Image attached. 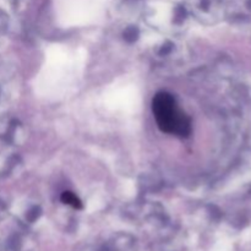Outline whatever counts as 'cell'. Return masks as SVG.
I'll return each mask as SVG.
<instances>
[{"label":"cell","instance_id":"1","mask_svg":"<svg viewBox=\"0 0 251 251\" xmlns=\"http://www.w3.org/2000/svg\"><path fill=\"white\" fill-rule=\"evenodd\" d=\"M152 110L162 131L180 137L189 136L191 132L190 119L178 107L176 98L171 93H157L152 100Z\"/></svg>","mask_w":251,"mask_h":251},{"label":"cell","instance_id":"2","mask_svg":"<svg viewBox=\"0 0 251 251\" xmlns=\"http://www.w3.org/2000/svg\"><path fill=\"white\" fill-rule=\"evenodd\" d=\"M185 7L199 21L215 24L222 17L223 0H186Z\"/></svg>","mask_w":251,"mask_h":251},{"label":"cell","instance_id":"3","mask_svg":"<svg viewBox=\"0 0 251 251\" xmlns=\"http://www.w3.org/2000/svg\"><path fill=\"white\" fill-rule=\"evenodd\" d=\"M24 126L12 117L0 118V139L10 145H19L24 141Z\"/></svg>","mask_w":251,"mask_h":251},{"label":"cell","instance_id":"4","mask_svg":"<svg viewBox=\"0 0 251 251\" xmlns=\"http://www.w3.org/2000/svg\"><path fill=\"white\" fill-rule=\"evenodd\" d=\"M60 200L63 203H65V205L68 206H71V207L74 208L82 207V202H81L80 199H78L75 194L71 193V191H64V193L61 194Z\"/></svg>","mask_w":251,"mask_h":251},{"label":"cell","instance_id":"5","mask_svg":"<svg viewBox=\"0 0 251 251\" xmlns=\"http://www.w3.org/2000/svg\"><path fill=\"white\" fill-rule=\"evenodd\" d=\"M137 37H139V28L136 26H129L124 31V38L127 42L136 41Z\"/></svg>","mask_w":251,"mask_h":251},{"label":"cell","instance_id":"6","mask_svg":"<svg viewBox=\"0 0 251 251\" xmlns=\"http://www.w3.org/2000/svg\"><path fill=\"white\" fill-rule=\"evenodd\" d=\"M9 27V16L4 10L0 9V34L5 33Z\"/></svg>","mask_w":251,"mask_h":251},{"label":"cell","instance_id":"7","mask_svg":"<svg viewBox=\"0 0 251 251\" xmlns=\"http://www.w3.org/2000/svg\"><path fill=\"white\" fill-rule=\"evenodd\" d=\"M6 211H7L6 205H5L4 201H2L1 199H0V220L5 217V215H6Z\"/></svg>","mask_w":251,"mask_h":251}]
</instances>
